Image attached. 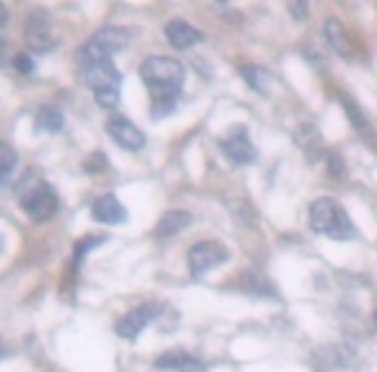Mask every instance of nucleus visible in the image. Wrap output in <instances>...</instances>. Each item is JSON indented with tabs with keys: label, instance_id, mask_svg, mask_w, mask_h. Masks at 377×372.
<instances>
[{
	"label": "nucleus",
	"instance_id": "obj_1",
	"mask_svg": "<svg viewBox=\"0 0 377 372\" xmlns=\"http://www.w3.org/2000/svg\"><path fill=\"white\" fill-rule=\"evenodd\" d=\"M140 78L150 93V116L166 119L176 112V104L181 99L186 70L174 57H145L140 65Z\"/></svg>",
	"mask_w": 377,
	"mask_h": 372
},
{
	"label": "nucleus",
	"instance_id": "obj_2",
	"mask_svg": "<svg viewBox=\"0 0 377 372\" xmlns=\"http://www.w3.org/2000/svg\"><path fill=\"white\" fill-rule=\"evenodd\" d=\"M308 222L318 236H325L331 241H352V238H357V228L352 217L341 207V202H336L331 197H321L310 205Z\"/></svg>",
	"mask_w": 377,
	"mask_h": 372
},
{
	"label": "nucleus",
	"instance_id": "obj_3",
	"mask_svg": "<svg viewBox=\"0 0 377 372\" xmlns=\"http://www.w3.org/2000/svg\"><path fill=\"white\" fill-rule=\"evenodd\" d=\"M18 202L23 212L29 215V220L34 222H49L60 212V197L54 186L37 174H29L18 184Z\"/></svg>",
	"mask_w": 377,
	"mask_h": 372
},
{
	"label": "nucleus",
	"instance_id": "obj_4",
	"mask_svg": "<svg viewBox=\"0 0 377 372\" xmlns=\"http://www.w3.org/2000/svg\"><path fill=\"white\" fill-rule=\"evenodd\" d=\"M83 80L93 91L96 104L101 109H114L119 104V91L124 78H121V73L112 60L83 62Z\"/></svg>",
	"mask_w": 377,
	"mask_h": 372
},
{
	"label": "nucleus",
	"instance_id": "obj_5",
	"mask_svg": "<svg viewBox=\"0 0 377 372\" xmlns=\"http://www.w3.org/2000/svg\"><path fill=\"white\" fill-rule=\"evenodd\" d=\"M129 37H132V31L116 29V26H106V29L93 34V37L80 47L78 60H80V65H83V62H93V60H112L114 54L121 52V49L129 44Z\"/></svg>",
	"mask_w": 377,
	"mask_h": 372
},
{
	"label": "nucleus",
	"instance_id": "obj_6",
	"mask_svg": "<svg viewBox=\"0 0 377 372\" xmlns=\"http://www.w3.org/2000/svg\"><path fill=\"white\" fill-rule=\"evenodd\" d=\"M23 39H26V44H29L31 52H39V54L52 52L54 47L60 44L57 26H54V18L49 16V11L37 8V11H31V13L26 16Z\"/></svg>",
	"mask_w": 377,
	"mask_h": 372
},
{
	"label": "nucleus",
	"instance_id": "obj_7",
	"mask_svg": "<svg viewBox=\"0 0 377 372\" xmlns=\"http://www.w3.org/2000/svg\"><path fill=\"white\" fill-rule=\"evenodd\" d=\"M163 313H166V308H163L160 303L137 305L135 311H129L127 316H121V318L116 320L114 331H116V336H121V339H127V342H135L137 336L143 334L145 328L150 326V323L158 318V316H163Z\"/></svg>",
	"mask_w": 377,
	"mask_h": 372
},
{
	"label": "nucleus",
	"instance_id": "obj_8",
	"mask_svg": "<svg viewBox=\"0 0 377 372\" xmlns=\"http://www.w3.org/2000/svg\"><path fill=\"white\" fill-rule=\"evenodd\" d=\"M230 258V251L220 241H199L188 248V269H191V277H202L215 266L225 264Z\"/></svg>",
	"mask_w": 377,
	"mask_h": 372
},
{
	"label": "nucleus",
	"instance_id": "obj_9",
	"mask_svg": "<svg viewBox=\"0 0 377 372\" xmlns=\"http://www.w3.org/2000/svg\"><path fill=\"white\" fill-rule=\"evenodd\" d=\"M313 362H316L318 372H354L359 367V354L354 347L333 344V347L318 349Z\"/></svg>",
	"mask_w": 377,
	"mask_h": 372
},
{
	"label": "nucleus",
	"instance_id": "obj_10",
	"mask_svg": "<svg viewBox=\"0 0 377 372\" xmlns=\"http://www.w3.org/2000/svg\"><path fill=\"white\" fill-rule=\"evenodd\" d=\"M106 132H109V137H112L114 143L129 152L143 150L145 143H148V137H145L143 129L137 127L132 119H127V116H121V114L112 116V119L106 122Z\"/></svg>",
	"mask_w": 377,
	"mask_h": 372
},
{
	"label": "nucleus",
	"instance_id": "obj_11",
	"mask_svg": "<svg viewBox=\"0 0 377 372\" xmlns=\"http://www.w3.org/2000/svg\"><path fill=\"white\" fill-rule=\"evenodd\" d=\"M220 148H222V152L227 155V160H233L235 166H249V163H253L258 155L256 145L251 143L246 127H235L230 135L222 137Z\"/></svg>",
	"mask_w": 377,
	"mask_h": 372
},
{
	"label": "nucleus",
	"instance_id": "obj_12",
	"mask_svg": "<svg viewBox=\"0 0 377 372\" xmlns=\"http://www.w3.org/2000/svg\"><path fill=\"white\" fill-rule=\"evenodd\" d=\"M166 37H168V44L174 47V49L186 52V49H191V47H196L202 42L204 34L199 29H194L191 23L181 21V18H174V21L166 23Z\"/></svg>",
	"mask_w": 377,
	"mask_h": 372
},
{
	"label": "nucleus",
	"instance_id": "obj_13",
	"mask_svg": "<svg viewBox=\"0 0 377 372\" xmlns=\"http://www.w3.org/2000/svg\"><path fill=\"white\" fill-rule=\"evenodd\" d=\"M155 370H168V372H207V365L202 359L188 354L184 349L166 352L163 357L155 359Z\"/></svg>",
	"mask_w": 377,
	"mask_h": 372
},
{
	"label": "nucleus",
	"instance_id": "obj_14",
	"mask_svg": "<svg viewBox=\"0 0 377 372\" xmlns=\"http://www.w3.org/2000/svg\"><path fill=\"white\" fill-rule=\"evenodd\" d=\"M91 215H93V220L104 222V225H119V222L127 220V210H124V205H121L114 194L98 197L91 205Z\"/></svg>",
	"mask_w": 377,
	"mask_h": 372
},
{
	"label": "nucleus",
	"instance_id": "obj_15",
	"mask_svg": "<svg viewBox=\"0 0 377 372\" xmlns=\"http://www.w3.org/2000/svg\"><path fill=\"white\" fill-rule=\"evenodd\" d=\"M323 37L325 44L331 47V52H336L339 57H352V42H349L347 31H344V26L336 18H325Z\"/></svg>",
	"mask_w": 377,
	"mask_h": 372
},
{
	"label": "nucleus",
	"instance_id": "obj_16",
	"mask_svg": "<svg viewBox=\"0 0 377 372\" xmlns=\"http://www.w3.org/2000/svg\"><path fill=\"white\" fill-rule=\"evenodd\" d=\"M191 212H186V210H168L163 217L158 220V228H155V236L158 238H171L176 236V233H181L184 228H188L191 225Z\"/></svg>",
	"mask_w": 377,
	"mask_h": 372
},
{
	"label": "nucleus",
	"instance_id": "obj_17",
	"mask_svg": "<svg viewBox=\"0 0 377 372\" xmlns=\"http://www.w3.org/2000/svg\"><path fill=\"white\" fill-rule=\"evenodd\" d=\"M241 76L246 78V83H249L256 93L269 96V88H272V83H274V76L266 68H261V65H243Z\"/></svg>",
	"mask_w": 377,
	"mask_h": 372
},
{
	"label": "nucleus",
	"instance_id": "obj_18",
	"mask_svg": "<svg viewBox=\"0 0 377 372\" xmlns=\"http://www.w3.org/2000/svg\"><path fill=\"white\" fill-rule=\"evenodd\" d=\"M37 129L39 132H62L65 129V114H62L60 107H54V104H47L37 112Z\"/></svg>",
	"mask_w": 377,
	"mask_h": 372
},
{
	"label": "nucleus",
	"instance_id": "obj_19",
	"mask_svg": "<svg viewBox=\"0 0 377 372\" xmlns=\"http://www.w3.org/2000/svg\"><path fill=\"white\" fill-rule=\"evenodd\" d=\"M294 137H297V145L308 152L310 163H316L318 155H321V145H323V140H321V135H318V129L313 127V124H302Z\"/></svg>",
	"mask_w": 377,
	"mask_h": 372
},
{
	"label": "nucleus",
	"instance_id": "obj_20",
	"mask_svg": "<svg viewBox=\"0 0 377 372\" xmlns=\"http://www.w3.org/2000/svg\"><path fill=\"white\" fill-rule=\"evenodd\" d=\"M241 289L243 292H256L261 297H280L277 295V289L269 280H264L258 272H246L241 277Z\"/></svg>",
	"mask_w": 377,
	"mask_h": 372
},
{
	"label": "nucleus",
	"instance_id": "obj_21",
	"mask_svg": "<svg viewBox=\"0 0 377 372\" xmlns=\"http://www.w3.org/2000/svg\"><path fill=\"white\" fill-rule=\"evenodd\" d=\"M341 104H344V112L349 114V119H352V124H354V129L359 132L362 137H367V140H375V132L370 129V124H367V119L362 116V112H359V107H357L354 101L347 99V96H341Z\"/></svg>",
	"mask_w": 377,
	"mask_h": 372
},
{
	"label": "nucleus",
	"instance_id": "obj_22",
	"mask_svg": "<svg viewBox=\"0 0 377 372\" xmlns=\"http://www.w3.org/2000/svg\"><path fill=\"white\" fill-rule=\"evenodd\" d=\"M16 166H18V155H16V150L11 145L3 143L0 145V181H3V186H8Z\"/></svg>",
	"mask_w": 377,
	"mask_h": 372
},
{
	"label": "nucleus",
	"instance_id": "obj_23",
	"mask_svg": "<svg viewBox=\"0 0 377 372\" xmlns=\"http://www.w3.org/2000/svg\"><path fill=\"white\" fill-rule=\"evenodd\" d=\"M104 241H106V236H88V238H83V241H78L76 251H73V266L80 264V258L88 256V251H91L93 246H101Z\"/></svg>",
	"mask_w": 377,
	"mask_h": 372
},
{
	"label": "nucleus",
	"instance_id": "obj_24",
	"mask_svg": "<svg viewBox=\"0 0 377 372\" xmlns=\"http://www.w3.org/2000/svg\"><path fill=\"white\" fill-rule=\"evenodd\" d=\"M106 168H109V158H106L104 152H93L91 158L83 163L85 174H101V171H106Z\"/></svg>",
	"mask_w": 377,
	"mask_h": 372
},
{
	"label": "nucleus",
	"instance_id": "obj_25",
	"mask_svg": "<svg viewBox=\"0 0 377 372\" xmlns=\"http://www.w3.org/2000/svg\"><path fill=\"white\" fill-rule=\"evenodd\" d=\"M328 174H331L333 179H344V176H347V168H344V160H341L339 152H331V155H328Z\"/></svg>",
	"mask_w": 377,
	"mask_h": 372
},
{
	"label": "nucleus",
	"instance_id": "obj_26",
	"mask_svg": "<svg viewBox=\"0 0 377 372\" xmlns=\"http://www.w3.org/2000/svg\"><path fill=\"white\" fill-rule=\"evenodd\" d=\"M287 11H289V13H292L300 23L308 21V16H310V6L305 3V0H294V3H289V6H287Z\"/></svg>",
	"mask_w": 377,
	"mask_h": 372
},
{
	"label": "nucleus",
	"instance_id": "obj_27",
	"mask_svg": "<svg viewBox=\"0 0 377 372\" xmlns=\"http://www.w3.org/2000/svg\"><path fill=\"white\" fill-rule=\"evenodd\" d=\"M13 68L21 73V76H31L34 73V60H31L29 54H16L13 57Z\"/></svg>",
	"mask_w": 377,
	"mask_h": 372
},
{
	"label": "nucleus",
	"instance_id": "obj_28",
	"mask_svg": "<svg viewBox=\"0 0 377 372\" xmlns=\"http://www.w3.org/2000/svg\"><path fill=\"white\" fill-rule=\"evenodd\" d=\"M375 320H377V313H375Z\"/></svg>",
	"mask_w": 377,
	"mask_h": 372
}]
</instances>
